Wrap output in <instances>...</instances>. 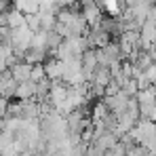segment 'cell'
<instances>
[{
	"mask_svg": "<svg viewBox=\"0 0 156 156\" xmlns=\"http://www.w3.org/2000/svg\"><path fill=\"white\" fill-rule=\"evenodd\" d=\"M87 21L82 17V11L76 6H63L57 11V23H55V32L61 34L63 38H70V36H84L87 32Z\"/></svg>",
	"mask_w": 156,
	"mask_h": 156,
	"instance_id": "6da1fadb",
	"label": "cell"
},
{
	"mask_svg": "<svg viewBox=\"0 0 156 156\" xmlns=\"http://www.w3.org/2000/svg\"><path fill=\"white\" fill-rule=\"evenodd\" d=\"M125 59H122V55H120V47H118V42H108L105 47L101 49H97V63L99 66H104V68H118L120 63H122Z\"/></svg>",
	"mask_w": 156,
	"mask_h": 156,
	"instance_id": "7a4b0ae2",
	"label": "cell"
},
{
	"mask_svg": "<svg viewBox=\"0 0 156 156\" xmlns=\"http://www.w3.org/2000/svg\"><path fill=\"white\" fill-rule=\"evenodd\" d=\"M32 40H34V32H32L26 23L11 30V47H13L15 55H19V57H21L23 51L32 44Z\"/></svg>",
	"mask_w": 156,
	"mask_h": 156,
	"instance_id": "3957f363",
	"label": "cell"
},
{
	"mask_svg": "<svg viewBox=\"0 0 156 156\" xmlns=\"http://www.w3.org/2000/svg\"><path fill=\"white\" fill-rule=\"evenodd\" d=\"M84 40H87L89 49H101V47H105L108 42H112V36L101 27V23H97V26H89L87 27Z\"/></svg>",
	"mask_w": 156,
	"mask_h": 156,
	"instance_id": "277c9868",
	"label": "cell"
},
{
	"mask_svg": "<svg viewBox=\"0 0 156 156\" xmlns=\"http://www.w3.org/2000/svg\"><path fill=\"white\" fill-rule=\"evenodd\" d=\"M131 135H133V139L141 146V144H146L150 137H154L156 135V125L154 120H148V118H141L137 125H135V129L131 131Z\"/></svg>",
	"mask_w": 156,
	"mask_h": 156,
	"instance_id": "5b68a950",
	"label": "cell"
},
{
	"mask_svg": "<svg viewBox=\"0 0 156 156\" xmlns=\"http://www.w3.org/2000/svg\"><path fill=\"white\" fill-rule=\"evenodd\" d=\"M17 87H19V82L13 78L11 70H4V72L0 74V97H2V99L11 101V99L15 97V93H17Z\"/></svg>",
	"mask_w": 156,
	"mask_h": 156,
	"instance_id": "8992f818",
	"label": "cell"
},
{
	"mask_svg": "<svg viewBox=\"0 0 156 156\" xmlns=\"http://www.w3.org/2000/svg\"><path fill=\"white\" fill-rule=\"evenodd\" d=\"M97 49H87V51L82 53V57H80V68H82V76L84 80L89 82L91 76H93V72L97 70Z\"/></svg>",
	"mask_w": 156,
	"mask_h": 156,
	"instance_id": "52a82bcc",
	"label": "cell"
},
{
	"mask_svg": "<svg viewBox=\"0 0 156 156\" xmlns=\"http://www.w3.org/2000/svg\"><path fill=\"white\" fill-rule=\"evenodd\" d=\"M133 99L131 95H127L122 89L118 91V93H114V95H108V97H104V101L108 104V108H110V112L112 114H120L127 105H129V101Z\"/></svg>",
	"mask_w": 156,
	"mask_h": 156,
	"instance_id": "ba28073f",
	"label": "cell"
},
{
	"mask_svg": "<svg viewBox=\"0 0 156 156\" xmlns=\"http://www.w3.org/2000/svg\"><path fill=\"white\" fill-rule=\"evenodd\" d=\"M47 57H49V51H47V47H40V44H30L23 55H21V59L27 61L30 66H36V63H44L47 61Z\"/></svg>",
	"mask_w": 156,
	"mask_h": 156,
	"instance_id": "9c48e42d",
	"label": "cell"
},
{
	"mask_svg": "<svg viewBox=\"0 0 156 156\" xmlns=\"http://www.w3.org/2000/svg\"><path fill=\"white\" fill-rule=\"evenodd\" d=\"M80 11H82V17H84L87 26H97L101 21V17H104V13H101L104 9L97 2H87V4L80 6Z\"/></svg>",
	"mask_w": 156,
	"mask_h": 156,
	"instance_id": "30bf717a",
	"label": "cell"
},
{
	"mask_svg": "<svg viewBox=\"0 0 156 156\" xmlns=\"http://www.w3.org/2000/svg\"><path fill=\"white\" fill-rule=\"evenodd\" d=\"M63 70H66V66H63V61L57 59V57L44 61V74H47L49 80H63Z\"/></svg>",
	"mask_w": 156,
	"mask_h": 156,
	"instance_id": "8fae6325",
	"label": "cell"
},
{
	"mask_svg": "<svg viewBox=\"0 0 156 156\" xmlns=\"http://www.w3.org/2000/svg\"><path fill=\"white\" fill-rule=\"evenodd\" d=\"M139 36H141L144 49H150V47L156 44V23L152 21V19L144 21V26H141V30H139Z\"/></svg>",
	"mask_w": 156,
	"mask_h": 156,
	"instance_id": "7c38bea8",
	"label": "cell"
},
{
	"mask_svg": "<svg viewBox=\"0 0 156 156\" xmlns=\"http://www.w3.org/2000/svg\"><path fill=\"white\" fill-rule=\"evenodd\" d=\"M11 70V74H13V78L21 84V82H27L30 80V76H32V66L27 63V61H23V59H19L15 66H11L9 68Z\"/></svg>",
	"mask_w": 156,
	"mask_h": 156,
	"instance_id": "4fadbf2b",
	"label": "cell"
},
{
	"mask_svg": "<svg viewBox=\"0 0 156 156\" xmlns=\"http://www.w3.org/2000/svg\"><path fill=\"white\" fill-rule=\"evenodd\" d=\"M61 42H63V36L61 34H57L55 30H49V32H44V47H47V51L49 55H57L59 51V47H61Z\"/></svg>",
	"mask_w": 156,
	"mask_h": 156,
	"instance_id": "5bb4252c",
	"label": "cell"
},
{
	"mask_svg": "<svg viewBox=\"0 0 156 156\" xmlns=\"http://www.w3.org/2000/svg\"><path fill=\"white\" fill-rule=\"evenodd\" d=\"M15 99H36V82H32V80L21 82V84L17 87Z\"/></svg>",
	"mask_w": 156,
	"mask_h": 156,
	"instance_id": "9a60e30c",
	"label": "cell"
},
{
	"mask_svg": "<svg viewBox=\"0 0 156 156\" xmlns=\"http://www.w3.org/2000/svg\"><path fill=\"white\" fill-rule=\"evenodd\" d=\"M110 80H112V72H110V68L97 66V70L93 72V76H91V80H89V82H97V84L105 87V84H108Z\"/></svg>",
	"mask_w": 156,
	"mask_h": 156,
	"instance_id": "2e32d148",
	"label": "cell"
},
{
	"mask_svg": "<svg viewBox=\"0 0 156 156\" xmlns=\"http://www.w3.org/2000/svg\"><path fill=\"white\" fill-rule=\"evenodd\" d=\"M26 23V15L19 11V9H11L9 11V27H19V26H23Z\"/></svg>",
	"mask_w": 156,
	"mask_h": 156,
	"instance_id": "e0dca14e",
	"label": "cell"
},
{
	"mask_svg": "<svg viewBox=\"0 0 156 156\" xmlns=\"http://www.w3.org/2000/svg\"><path fill=\"white\" fill-rule=\"evenodd\" d=\"M44 78H47V74H44V63L32 66V76H30L32 82H40V80H44Z\"/></svg>",
	"mask_w": 156,
	"mask_h": 156,
	"instance_id": "ac0fdd59",
	"label": "cell"
},
{
	"mask_svg": "<svg viewBox=\"0 0 156 156\" xmlns=\"http://www.w3.org/2000/svg\"><path fill=\"white\" fill-rule=\"evenodd\" d=\"M127 156H152V154H150L144 146H139V144H137L135 148H131L129 152H127Z\"/></svg>",
	"mask_w": 156,
	"mask_h": 156,
	"instance_id": "d6986e66",
	"label": "cell"
},
{
	"mask_svg": "<svg viewBox=\"0 0 156 156\" xmlns=\"http://www.w3.org/2000/svg\"><path fill=\"white\" fill-rule=\"evenodd\" d=\"M13 6H11V0H0V15H4V13H9Z\"/></svg>",
	"mask_w": 156,
	"mask_h": 156,
	"instance_id": "ffe728a7",
	"label": "cell"
},
{
	"mask_svg": "<svg viewBox=\"0 0 156 156\" xmlns=\"http://www.w3.org/2000/svg\"><path fill=\"white\" fill-rule=\"evenodd\" d=\"M4 70H9V68H6V63H4V61H2V59H0V74H2V72H4Z\"/></svg>",
	"mask_w": 156,
	"mask_h": 156,
	"instance_id": "44dd1931",
	"label": "cell"
},
{
	"mask_svg": "<svg viewBox=\"0 0 156 156\" xmlns=\"http://www.w3.org/2000/svg\"><path fill=\"white\" fill-rule=\"evenodd\" d=\"M150 19H152V21H154V23H156V6H154V9H152V13H150Z\"/></svg>",
	"mask_w": 156,
	"mask_h": 156,
	"instance_id": "7402d4cb",
	"label": "cell"
},
{
	"mask_svg": "<svg viewBox=\"0 0 156 156\" xmlns=\"http://www.w3.org/2000/svg\"><path fill=\"white\" fill-rule=\"evenodd\" d=\"M154 87H156V84H154Z\"/></svg>",
	"mask_w": 156,
	"mask_h": 156,
	"instance_id": "603a6c76",
	"label": "cell"
}]
</instances>
